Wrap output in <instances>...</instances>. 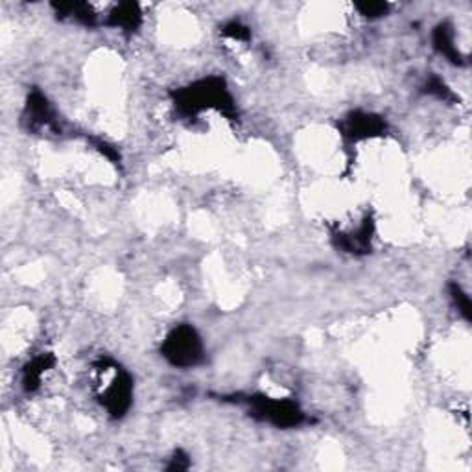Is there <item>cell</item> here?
Returning <instances> with one entry per match:
<instances>
[{"mask_svg":"<svg viewBox=\"0 0 472 472\" xmlns=\"http://www.w3.org/2000/svg\"><path fill=\"white\" fill-rule=\"evenodd\" d=\"M163 354L168 358L173 365L190 368L201 360L203 345L198 332L189 325H181L173 329L163 345Z\"/></svg>","mask_w":472,"mask_h":472,"instance_id":"cell-1","label":"cell"},{"mask_svg":"<svg viewBox=\"0 0 472 472\" xmlns=\"http://www.w3.org/2000/svg\"><path fill=\"white\" fill-rule=\"evenodd\" d=\"M255 402V409L257 414H260L264 419L272 420L278 426H292L299 425L303 420V414H301L297 406L290 404V402H281V400L272 399H258L253 400Z\"/></svg>","mask_w":472,"mask_h":472,"instance_id":"cell-2","label":"cell"},{"mask_svg":"<svg viewBox=\"0 0 472 472\" xmlns=\"http://www.w3.org/2000/svg\"><path fill=\"white\" fill-rule=\"evenodd\" d=\"M434 42H436V48L439 50L443 56L454 61V63H459L462 61V54L457 50V47L454 45V32L448 24H439L434 32Z\"/></svg>","mask_w":472,"mask_h":472,"instance_id":"cell-3","label":"cell"},{"mask_svg":"<svg viewBox=\"0 0 472 472\" xmlns=\"http://www.w3.org/2000/svg\"><path fill=\"white\" fill-rule=\"evenodd\" d=\"M139 22H141V10H139V6L133 4V2L120 4L113 13H111V24H113V26L133 30V28H136Z\"/></svg>","mask_w":472,"mask_h":472,"instance_id":"cell-4","label":"cell"},{"mask_svg":"<svg viewBox=\"0 0 472 472\" xmlns=\"http://www.w3.org/2000/svg\"><path fill=\"white\" fill-rule=\"evenodd\" d=\"M349 126H351V133L356 136H368L375 135L377 132L382 129V122L378 120L377 116L371 115H354L349 120Z\"/></svg>","mask_w":472,"mask_h":472,"instance_id":"cell-5","label":"cell"},{"mask_svg":"<svg viewBox=\"0 0 472 472\" xmlns=\"http://www.w3.org/2000/svg\"><path fill=\"white\" fill-rule=\"evenodd\" d=\"M356 10L365 17H380L388 11L386 2H360L356 4Z\"/></svg>","mask_w":472,"mask_h":472,"instance_id":"cell-6","label":"cell"},{"mask_svg":"<svg viewBox=\"0 0 472 472\" xmlns=\"http://www.w3.org/2000/svg\"><path fill=\"white\" fill-rule=\"evenodd\" d=\"M452 297H454V301H456L459 312H462L467 320H471V301H469V295L463 294L462 288L454 284V286H452Z\"/></svg>","mask_w":472,"mask_h":472,"instance_id":"cell-7","label":"cell"},{"mask_svg":"<svg viewBox=\"0 0 472 472\" xmlns=\"http://www.w3.org/2000/svg\"><path fill=\"white\" fill-rule=\"evenodd\" d=\"M223 32H226L227 36L235 37V39H247V37H249V30H247L246 26H242L240 22H231V24H227V26L223 28Z\"/></svg>","mask_w":472,"mask_h":472,"instance_id":"cell-8","label":"cell"}]
</instances>
